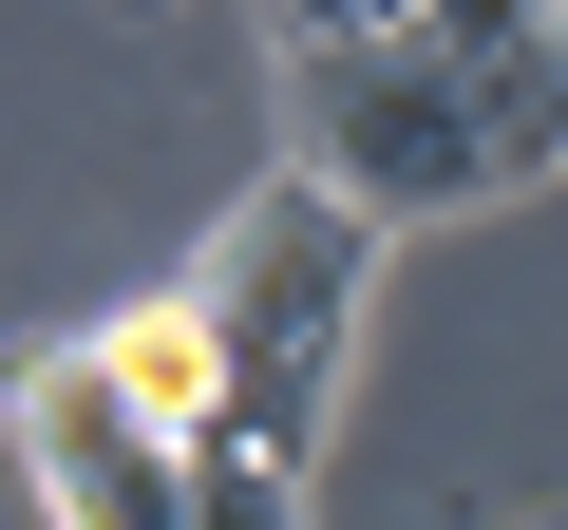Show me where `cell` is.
<instances>
[{
  "label": "cell",
  "instance_id": "6da1fadb",
  "mask_svg": "<svg viewBox=\"0 0 568 530\" xmlns=\"http://www.w3.org/2000/svg\"><path fill=\"white\" fill-rule=\"evenodd\" d=\"M379 208L361 190H323V171H265L227 227H209V265H190V323H209V436H246V455H323V417H342V360H361V304H379Z\"/></svg>",
  "mask_w": 568,
  "mask_h": 530
},
{
  "label": "cell",
  "instance_id": "7a4b0ae2",
  "mask_svg": "<svg viewBox=\"0 0 568 530\" xmlns=\"http://www.w3.org/2000/svg\"><path fill=\"white\" fill-rule=\"evenodd\" d=\"M284 133H304L323 190H361L379 227H436V208H493V95L398 20V39H323V58H284Z\"/></svg>",
  "mask_w": 568,
  "mask_h": 530
},
{
  "label": "cell",
  "instance_id": "3957f363",
  "mask_svg": "<svg viewBox=\"0 0 568 530\" xmlns=\"http://www.w3.org/2000/svg\"><path fill=\"white\" fill-rule=\"evenodd\" d=\"M20 455H39L58 530H171V455H190V436H152L95 342H39V360H20Z\"/></svg>",
  "mask_w": 568,
  "mask_h": 530
},
{
  "label": "cell",
  "instance_id": "277c9868",
  "mask_svg": "<svg viewBox=\"0 0 568 530\" xmlns=\"http://www.w3.org/2000/svg\"><path fill=\"white\" fill-rule=\"evenodd\" d=\"M95 360H114V398H133L152 436H209V398H227V379H209V323H190V285H171V304H114V323H95Z\"/></svg>",
  "mask_w": 568,
  "mask_h": 530
},
{
  "label": "cell",
  "instance_id": "5b68a950",
  "mask_svg": "<svg viewBox=\"0 0 568 530\" xmlns=\"http://www.w3.org/2000/svg\"><path fill=\"white\" fill-rule=\"evenodd\" d=\"M474 95H493V171H511V190H530V171H568V0H549V20H530Z\"/></svg>",
  "mask_w": 568,
  "mask_h": 530
},
{
  "label": "cell",
  "instance_id": "8992f818",
  "mask_svg": "<svg viewBox=\"0 0 568 530\" xmlns=\"http://www.w3.org/2000/svg\"><path fill=\"white\" fill-rule=\"evenodd\" d=\"M171 530H304V455L190 436V455H171Z\"/></svg>",
  "mask_w": 568,
  "mask_h": 530
},
{
  "label": "cell",
  "instance_id": "52a82bcc",
  "mask_svg": "<svg viewBox=\"0 0 568 530\" xmlns=\"http://www.w3.org/2000/svg\"><path fill=\"white\" fill-rule=\"evenodd\" d=\"M530 20H549V0H417V39H436V58H455V77H493V58H511V39H530Z\"/></svg>",
  "mask_w": 568,
  "mask_h": 530
},
{
  "label": "cell",
  "instance_id": "ba28073f",
  "mask_svg": "<svg viewBox=\"0 0 568 530\" xmlns=\"http://www.w3.org/2000/svg\"><path fill=\"white\" fill-rule=\"evenodd\" d=\"M398 20H417V0H265L284 58H323V39H398Z\"/></svg>",
  "mask_w": 568,
  "mask_h": 530
}]
</instances>
